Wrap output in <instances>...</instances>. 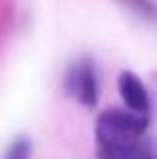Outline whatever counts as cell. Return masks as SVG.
<instances>
[{
    "label": "cell",
    "mask_w": 157,
    "mask_h": 159,
    "mask_svg": "<svg viewBox=\"0 0 157 159\" xmlns=\"http://www.w3.org/2000/svg\"><path fill=\"white\" fill-rule=\"evenodd\" d=\"M147 129L149 115H137L129 109H105L95 121V159H131Z\"/></svg>",
    "instance_id": "1"
},
{
    "label": "cell",
    "mask_w": 157,
    "mask_h": 159,
    "mask_svg": "<svg viewBox=\"0 0 157 159\" xmlns=\"http://www.w3.org/2000/svg\"><path fill=\"white\" fill-rule=\"evenodd\" d=\"M65 93L85 109H95L99 103V73L97 65L91 57H81L73 62L65 73Z\"/></svg>",
    "instance_id": "2"
},
{
    "label": "cell",
    "mask_w": 157,
    "mask_h": 159,
    "mask_svg": "<svg viewBox=\"0 0 157 159\" xmlns=\"http://www.w3.org/2000/svg\"><path fill=\"white\" fill-rule=\"evenodd\" d=\"M117 91L125 109L137 115H151V99L145 83L133 70H121L117 77Z\"/></svg>",
    "instance_id": "3"
},
{
    "label": "cell",
    "mask_w": 157,
    "mask_h": 159,
    "mask_svg": "<svg viewBox=\"0 0 157 159\" xmlns=\"http://www.w3.org/2000/svg\"><path fill=\"white\" fill-rule=\"evenodd\" d=\"M123 8L133 12L141 20L147 22H157V2L155 0H117Z\"/></svg>",
    "instance_id": "4"
},
{
    "label": "cell",
    "mask_w": 157,
    "mask_h": 159,
    "mask_svg": "<svg viewBox=\"0 0 157 159\" xmlns=\"http://www.w3.org/2000/svg\"><path fill=\"white\" fill-rule=\"evenodd\" d=\"M32 157V141L28 137L20 135L8 145L2 159H30Z\"/></svg>",
    "instance_id": "5"
},
{
    "label": "cell",
    "mask_w": 157,
    "mask_h": 159,
    "mask_svg": "<svg viewBox=\"0 0 157 159\" xmlns=\"http://www.w3.org/2000/svg\"><path fill=\"white\" fill-rule=\"evenodd\" d=\"M131 159H157V145L153 141L143 139L141 145L135 149V153L131 155Z\"/></svg>",
    "instance_id": "6"
}]
</instances>
